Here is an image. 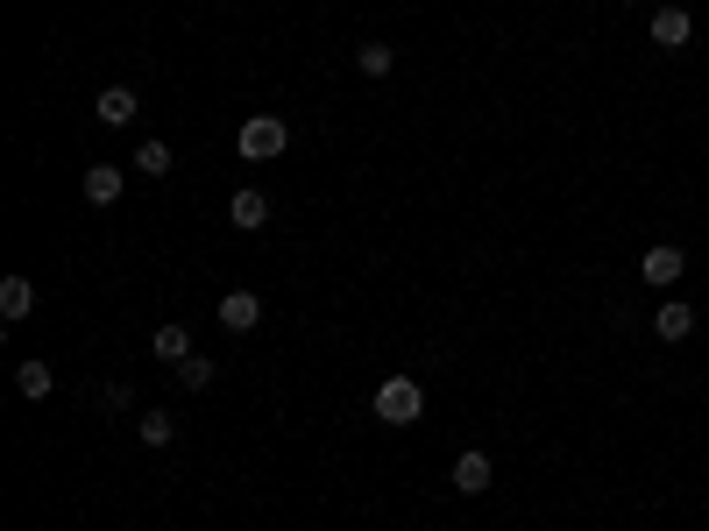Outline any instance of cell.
Masks as SVG:
<instances>
[{
    "mask_svg": "<svg viewBox=\"0 0 709 531\" xmlns=\"http://www.w3.org/2000/svg\"><path fill=\"white\" fill-rule=\"evenodd\" d=\"M284 149H291V128H284L277 114H249L241 120V135H235L241 163H270V157H284Z\"/></svg>",
    "mask_w": 709,
    "mask_h": 531,
    "instance_id": "6da1fadb",
    "label": "cell"
},
{
    "mask_svg": "<svg viewBox=\"0 0 709 531\" xmlns=\"http://www.w3.org/2000/svg\"><path fill=\"white\" fill-rule=\"evenodd\" d=\"M376 418H384V425H419V418H426V390H419L412 376L376 383Z\"/></svg>",
    "mask_w": 709,
    "mask_h": 531,
    "instance_id": "7a4b0ae2",
    "label": "cell"
},
{
    "mask_svg": "<svg viewBox=\"0 0 709 531\" xmlns=\"http://www.w3.org/2000/svg\"><path fill=\"white\" fill-rule=\"evenodd\" d=\"M639 277H645V284H653V291H674V284H682V277H688V255H682V249H674V241H653V249H645V255H639Z\"/></svg>",
    "mask_w": 709,
    "mask_h": 531,
    "instance_id": "3957f363",
    "label": "cell"
},
{
    "mask_svg": "<svg viewBox=\"0 0 709 531\" xmlns=\"http://www.w3.org/2000/svg\"><path fill=\"white\" fill-rule=\"evenodd\" d=\"M645 36L660 43V50H688V36H696V22H688V8L674 0V8H653V22H645Z\"/></svg>",
    "mask_w": 709,
    "mask_h": 531,
    "instance_id": "277c9868",
    "label": "cell"
},
{
    "mask_svg": "<svg viewBox=\"0 0 709 531\" xmlns=\"http://www.w3.org/2000/svg\"><path fill=\"white\" fill-rule=\"evenodd\" d=\"M228 220L241 227V234H263V227H270V199H263L255 185H241L235 199H228Z\"/></svg>",
    "mask_w": 709,
    "mask_h": 531,
    "instance_id": "5b68a950",
    "label": "cell"
},
{
    "mask_svg": "<svg viewBox=\"0 0 709 531\" xmlns=\"http://www.w3.org/2000/svg\"><path fill=\"white\" fill-rule=\"evenodd\" d=\"M490 482H496V461H490V453H461V461H455V496H482V489H490Z\"/></svg>",
    "mask_w": 709,
    "mask_h": 531,
    "instance_id": "8992f818",
    "label": "cell"
},
{
    "mask_svg": "<svg viewBox=\"0 0 709 531\" xmlns=\"http://www.w3.org/2000/svg\"><path fill=\"white\" fill-rule=\"evenodd\" d=\"M100 120H107V128H128L135 114H142V100H135V85H100Z\"/></svg>",
    "mask_w": 709,
    "mask_h": 531,
    "instance_id": "52a82bcc",
    "label": "cell"
},
{
    "mask_svg": "<svg viewBox=\"0 0 709 531\" xmlns=\"http://www.w3.org/2000/svg\"><path fill=\"white\" fill-rule=\"evenodd\" d=\"M255 319H263V298L255 291H228L220 298V326L228 333H255Z\"/></svg>",
    "mask_w": 709,
    "mask_h": 531,
    "instance_id": "ba28073f",
    "label": "cell"
},
{
    "mask_svg": "<svg viewBox=\"0 0 709 531\" xmlns=\"http://www.w3.org/2000/svg\"><path fill=\"white\" fill-rule=\"evenodd\" d=\"M121 192H128V171H121V163H93V171H85V199L93 206H114Z\"/></svg>",
    "mask_w": 709,
    "mask_h": 531,
    "instance_id": "9c48e42d",
    "label": "cell"
},
{
    "mask_svg": "<svg viewBox=\"0 0 709 531\" xmlns=\"http://www.w3.org/2000/svg\"><path fill=\"white\" fill-rule=\"evenodd\" d=\"M653 333H660V340H688V333H696V305H682V298H667V305H660L653 312Z\"/></svg>",
    "mask_w": 709,
    "mask_h": 531,
    "instance_id": "30bf717a",
    "label": "cell"
},
{
    "mask_svg": "<svg viewBox=\"0 0 709 531\" xmlns=\"http://www.w3.org/2000/svg\"><path fill=\"white\" fill-rule=\"evenodd\" d=\"M28 312H36V284L28 277H0V319L14 326V319H28Z\"/></svg>",
    "mask_w": 709,
    "mask_h": 531,
    "instance_id": "8fae6325",
    "label": "cell"
},
{
    "mask_svg": "<svg viewBox=\"0 0 709 531\" xmlns=\"http://www.w3.org/2000/svg\"><path fill=\"white\" fill-rule=\"evenodd\" d=\"M149 347H157V361H171V369H178V361H192V326H157V333H149Z\"/></svg>",
    "mask_w": 709,
    "mask_h": 531,
    "instance_id": "7c38bea8",
    "label": "cell"
},
{
    "mask_svg": "<svg viewBox=\"0 0 709 531\" xmlns=\"http://www.w3.org/2000/svg\"><path fill=\"white\" fill-rule=\"evenodd\" d=\"M14 390H22L28 404H43L57 390V376H50V361H22V369H14Z\"/></svg>",
    "mask_w": 709,
    "mask_h": 531,
    "instance_id": "4fadbf2b",
    "label": "cell"
},
{
    "mask_svg": "<svg viewBox=\"0 0 709 531\" xmlns=\"http://www.w3.org/2000/svg\"><path fill=\"white\" fill-rule=\"evenodd\" d=\"M135 439H142L149 453H163V447L178 439V418H171V412H142V425H135Z\"/></svg>",
    "mask_w": 709,
    "mask_h": 531,
    "instance_id": "5bb4252c",
    "label": "cell"
},
{
    "mask_svg": "<svg viewBox=\"0 0 709 531\" xmlns=\"http://www.w3.org/2000/svg\"><path fill=\"white\" fill-rule=\"evenodd\" d=\"M390 65H398V50H390V43H362V50H355V71H362V79H390Z\"/></svg>",
    "mask_w": 709,
    "mask_h": 531,
    "instance_id": "9a60e30c",
    "label": "cell"
},
{
    "mask_svg": "<svg viewBox=\"0 0 709 531\" xmlns=\"http://www.w3.org/2000/svg\"><path fill=\"white\" fill-rule=\"evenodd\" d=\"M171 142H142V149H135V171H142V177H171Z\"/></svg>",
    "mask_w": 709,
    "mask_h": 531,
    "instance_id": "2e32d148",
    "label": "cell"
},
{
    "mask_svg": "<svg viewBox=\"0 0 709 531\" xmlns=\"http://www.w3.org/2000/svg\"><path fill=\"white\" fill-rule=\"evenodd\" d=\"M178 383H185V390H214V361H206V355L178 361Z\"/></svg>",
    "mask_w": 709,
    "mask_h": 531,
    "instance_id": "e0dca14e",
    "label": "cell"
},
{
    "mask_svg": "<svg viewBox=\"0 0 709 531\" xmlns=\"http://www.w3.org/2000/svg\"><path fill=\"white\" fill-rule=\"evenodd\" d=\"M100 404H114V412H128V404H135V390H128V383H107V390H100Z\"/></svg>",
    "mask_w": 709,
    "mask_h": 531,
    "instance_id": "ac0fdd59",
    "label": "cell"
},
{
    "mask_svg": "<svg viewBox=\"0 0 709 531\" xmlns=\"http://www.w3.org/2000/svg\"><path fill=\"white\" fill-rule=\"evenodd\" d=\"M625 8H639V0H625Z\"/></svg>",
    "mask_w": 709,
    "mask_h": 531,
    "instance_id": "d6986e66",
    "label": "cell"
},
{
    "mask_svg": "<svg viewBox=\"0 0 709 531\" xmlns=\"http://www.w3.org/2000/svg\"><path fill=\"white\" fill-rule=\"evenodd\" d=\"M682 8H688V0H682Z\"/></svg>",
    "mask_w": 709,
    "mask_h": 531,
    "instance_id": "ffe728a7",
    "label": "cell"
}]
</instances>
